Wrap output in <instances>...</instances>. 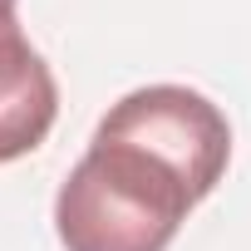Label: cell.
<instances>
[{"mask_svg":"<svg viewBox=\"0 0 251 251\" xmlns=\"http://www.w3.org/2000/svg\"><path fill=\"white\" fill-rule=\"evenodd\" d=\"M59 118V84L20 20L0 25V163L35 153Z\"/></svg>","mask_w":251,"mask_h":251,"instance_id":"cell-3","label":"cell"},{"mask_svg":"<svg viewBox=\"0 0 251 251\" xmlns=\"http://www.w3.org/2000/svg\"><path fill=\"white\" fill-rule=\"evenodd\" d=\"M197 197L158 158L94 138L54 197L64 251H168Z\"/></svg>","mask_w":251,"mask_h":251,"instance_id":"cell-1","label":"cell"},{"mask_svg":"<svg viewBox=\"0 0 251 251\" xmlns=\"http://www.w3.org/2000/svg\"><path fill=\"white\" fill-rule=\"evenodd\" d=\"M94 138H113V143H128V148L158 158L168 173H177L187 182V192L197 202L222 182V173L231 163L226 113L187 84H148V89L123 94L99 118Z\"/></svg>","mask_w":251,"mask_h":251,"instance_id":"cell-2","label":"cell"},{"mask_svg":"<svg viewBox=\"0 0 251 251\" xmlns=\"http://www.w3.org/2000/svg\"><path fill=\"white\" fill-rule=\"evenodd\" d=\"M15 5H20V0H0V25H10V20H15Z\"/></svg>","mask_w":251,"mask_h":251,"instance_id":"cell-4","label":"cell"}]
</instances>
